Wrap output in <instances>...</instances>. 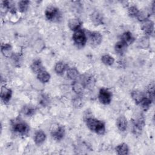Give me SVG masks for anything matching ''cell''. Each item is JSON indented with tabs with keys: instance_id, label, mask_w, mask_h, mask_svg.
<instances>
[{
	"instance_id": "obj_16",
	"label": "cell",
	"mask_w": 155,
	"mask_h": 155,
	"mask_svg": "<svg viewBox=\"0 0 155 155\" xmlns=\"http://www.w3.org/2000/svg\"><path fill=\"white\" fill-rule=\"evenodd\" d=\"M45 139H46V135L44 131L41 130H38L35 133L34 140L37 145H40L45 140Z\"/></svg>"
},
{
	"instance_id": "obj_30",
	"label": "cell",
	"mask_w": 155,
	"mask_h": 155,
	"mask_svg": "<svg viewBox=\"0 0 155 155\" xmlns=\"http://www.w3.org/2000/svg\"><path fill=\"white\" fill-rule=\"evenodd\" d=\"M28 1H21L19 2V10L21 12H25L28 7Z\"/></svg>"
},
{
	"instance_id": "obj_3",
	"label": "cell",
	"mask_w": 155,
	"mask_h": 155,
	"mask_svg": "<svg viewBox=\"0 0 155 155\" xmlns=\"http://www.w3.org/2000/svg\"><path fill=\"white\" fill-rule=\"evenodd\" d=\"M45 15L46 18L51 21H58L61 19V13L59 9L53 6H49L46 8Z\"/></svg>"
},
{
	"instance_id": "obj_6",
	"label": "cell",
	"mask_w": 155,
	"mask_h": 155,
	"mask_svg": "<svg viewBox=\"0 0 155 155\" xmlns=\"http://www.w3.org/2000/svg\"><path fill=\"white\" fill-rule=\"evenodd\" d=\"M102 36L99 32L89 31L88 32V39L89 43L92 46H97L102 42Z\"/></svg>"
},
{
	"instance_id": "obj_18",
	"label": "cell",
	"mask_w": 155,
	"mask_h": 155,
	"mask_svg": "<svg viewBox=\"0 0 155 155\" xmlns=\"http://www.w3.org/2000/svg\"><path fill=\"white\" fill-rule=\"evenodd\" d=\"M127 47V45L125 43H124L122 41H120L116 44L114 46V50L117 54H122L125 51Z\"/></svg>"
},
{
	"instance_id": "obj_11",
	"label": "cell",
	"mask_w": 155,
	"mask_h": 155,
	"mask_svg": "<svg viewBox=\"0 0 155 155\" xmlns=\"http://www.w3.org/2000/svg\"><path fill=\"white\" fill-rule=\"evenodd\" d=\"M12 91L11 89L5 87H2L1 90V97L4 102H8L12 97Z\"/></svg>"
},
{
	"instance_id": "obj_9",
	"label": "cell",
	"mask_w": 155,
	"mask_h": 155,
	"mask_svg": "<svg viewBox=\"0 0 155 155\" xmlns=\"http://www.w3.org/2000/svg\"><path fill=\"white\" fill-rule=\"evenodd\" d=\"M82 77L83 78H81V81L85 88H91L94 87L95 84V79L92 76L85 74L83 75Z\"/></svg>"
},
{
	"instance_id": "obj_7",
	"label": "cell",
	"mask_w": 155,
	"mask_h": 155,
	"mask_svg": "<svg viewBox=\"0 0 155 155\" xmlns=\"http://www.w3.org/2000/svg\"><path fill=\"white\" fill-rule=\"evenodd\" d=\"M98 98L101 103L104 105H107L111 102V94L107 89L103 88L99 90Z\"/></svg>"
},
{
	"instance_id": "obj_12",
	"label": "cell",
	"mask_w": 155,
	"mask_h": 155,
	"mask_svg": "<svg viewBox=\"0 0 155 155\" xmlns=\"http://www.w3.org/2000/svg\"><path fill=\"white\" fill-rule=\"evenodd\" d=\"M145 96V94L143 92L139 90H135L131 93V97L137 104H140Z\"/></svg>"
},
{
	"instance_id": "obj_8",
	"label": "cell",
	"mask_w": 155,
	"mask_h": 155,
	"mask_svg": "<svg viewBox=\"0 0 155 155\" xmlns=\"http://www.w3.org/2000/svg\"><path fill=\"white\" fill-rule=\"evenodd\" d=\"M12 128L15 132L19 134H25L28 130V125L19 120L15 121L12 124Z\"/></svg>"
},
{
	"instance_id": "obj_19",
	"label": "cell",
	"mask_w": 155,
	"mask_h": 155,
	"mask_svg": "<svg viewBox=\"0 0 155 155\" xmlns=\"http://www.w3.org/2000/svg\"><path fill=\"white\" fill-rule=\"evenodd\" d=\"M37 78L41 82L45 83L50 80V75L47 71L43 70L37 74Z\"/></svg>"
},
{
	"instance_id": "obj_25",
	"label": "cell",
	"mask_w": 155,
	"mask_h": 155,
	"mask_svg": "<svg viewBox=\"0 0 155 155\" xmlns=\"http://www.w3.org/2000/svg\"><path fill=\"white\" fill-rule=\"evenodd\" d=\"M73 91L77 94H81L82 93L84 89V86L81 82L75 81L72 85Z\"/></svg>"
},
{
	"instance_id": "obj_17",
	"label": "cell",
	"mask_w": 155,
	"mask_h": 155,
	"mask_svg": "<svg viewBox=\"0 0 155 155\" xmlns=\"http://www.w3.org/2000/svg\"><path fill=\"white\" fill-rule=\"evenodd\" d=\"M120 41H123L124 43H125L128 45L132 44L134 42V38L130 32L127 31V32L124 33L122 35Z\"/></svg>"
},
{
	"instance_id": "obj_15",
	"label": "cell",
	"mask_w": 155,
	"mask_h": 155,
	"mask_svg": "<svg viewBox=\"0 0 155 155\" xmlns=\"http://www.w3.org/2000/svg\"><path fill=\"white\" fill-rule=\"evenodd\" d=\"M81 25V21L78 18L70 19L68 22V26L70 30L73 31H76L79 29Z\"/></svg>"
},
{
	"instance_id": "obj_4",
	"label": "cell",
	"mask_w": 155,
	"mask_h": 155,
	"mask_svg": "<svg viewBox=\"0 0 155 155\" xmlns=\"http://www.w3.org/2000/svg\"><path fill=\"white\" fill-rule=\"evenodd\" d=\"M73 39L74 43L77 45L79 47H82L85 44L87 38L84 31L81 29H79L74 31L73 36Z\"/></svg>"
},
{
	"instance_id": "obj_29",
	"label": "cell",
	"mask_w": 155,
	"mask_h": 155,
	"mask_svg": "<svg viewBox=\"0 0 155 155\" xmlns=\"http://www.w3.org/2000/svg\"><path fill=\"white\" fill-rule=\"evenodd\" d=\"M138 45L140 48H147L149 46V39L147 38H142L137 42Z\"/></svg>"
},
{
	"instance_id": "obj_26",
	"label": "cell",
	"mask_w": 155,
	"mask_h": 155,
	"mask_svg": "<svg viewBox=\"0 0 155 155\" xmlns=\"http://www.w3.org/2000/svg\"><path fill=\"white\" fill-rule=\"evenodd\" d=\"M152 102H153V101L151 99H150L148 97L145 96V97L142 100V101L140 102V104L139 105L142 107V108L144 110L146 111V110H147L150 108Z\"/></svg>"
},
{
	"instance_id": "obj_24",
	"label": "cell",
	"mask_w": 155,
	"mask_h": 155,
	"mask_svg": "<svg viewBox=\"0 0 155 155\" xmlns=\"http://www.w3.org/2000/svg\"><path fill=\"white\" fill-rule=\"evenodd\" d=\"M150 16V12L148 10L139 11L136 18L140 21H145Z\"/></svg>"
},
{
	"instance_id": "obj_1",
	"label": "cell",
	"mask_w": 155,
	"mask_h": 155,
	"mask_svg": "<svg viewBox=\"0 0 155 155\" xmlns=\"http://www.w3.org/2000/svg\"><path fill=\"white\" fill-rule=\"evenodd\" d=\"M87 127L92 131L98 134H103L105 131V124L101 120L91 117H88L85 119Z\"/></svg>"
},
{
	"instance_id": "obj_27",
	"label": "cell",
	"mask_w": 155,
	"mask_h": 155,
	"mask_svg": "<svg viewBox=\"0 0 155 155\" xmlns=\"http://www.w3.org/2000/svg\"><path fill=\"white\" fill-rule=\"evenodd\" d=\"M102 62L107 65H111L114 61V59L113 57L110 56L108 54H105L101 58Z\"/></svg>"
},
{
	"instance_id": "obj_22",
	"label": "cell",
	"mask_w": 155,
	"mask_h": 155,
	"mask_svg": "<svg viewBox=\"0 0 155 155\" xmlns=\"http://www.w3.org/2000/svg\"><path fill=\"white\" fill-rule=\"evenodd\" d=\"M31 68L32 69V70L36 73H38L39 72H40L41 71L43 70V67H42V63L40 61V60L38 59V60H36L31 65Z\"/></svg>"
},
{
	"instance_id": "obj_13",
	"label": "cell",
	"mask_w": 155,
	"mask_h": 155,
	"mask_svg": "<svg viewBox=\"0 0 155 155\" xmlns=\"http://www.w3.org/2000/svg\"><path fill=\"white\" fill-rule=\"evenodd\" d=\"M116 126L121 131H125L127 127V121L126 118L122 116H119L116 120Z\"/></svg>"
},
{
	"instance_id": "obj_20",
	"label": "cell",
	"mask_w": 155,
	"mask_h": 155,
	"mask_svg": "<svg viewBox=\"0 0 155 155\" xmlns=\"http://www.w3.org/2000/svg\"><path fill=\"white\" fill-rule=\"evenodd\" d=\"M116 151L118 154L124 155V154H128L129 151V148L128 145L126 143H121L117 145L116 148Z\"/></svg>"
},
{
	"instance_id": "obj_28",
	"label": "cell",
	"mask_w": 155,
	"mask_h": 155,
	"mask_svg": "<svg viewBox=\"0 0 155 155\" xmlns=\"http://www.w3.org/2000/svg\"><path fill=\"white\" fill-rule=\"evenodd\" d=\"M65 69V65L62 62H58L54 67V70L57 74H62L64 71Z\"/></svg>"
},
{
	"instance_id": "obj_10",
	"label": "cell",
	"mask_w": 155,
	"mask_h": 155,
	"mask_svg": "<svg viewBox=\"0 0 155 155\" xmlns=\"http://www.w3.org/2000/svg\"><path fill=\"white\" fill-rule=\"evenodd\" d=\"M142 30L147 35H151L154 31V23L150 20H146L142 27Z\"/></svg>"
},
{
	"instance_id": "obj_21",
	"label": "cell",
	"mask_w": 155,
	"mask_h": 155,
	"mask_svg": "<svg viewBox=\"0 0 155 155\" xmlns=\"http://www.w3.org/2000/svg\"><path fill=\"white\" fill-rule=\"evenodd\" d=\"M67 76L71 80H76L79 78V73L78 70L72 67L68 70L67 71Z\"/></svg>"
},
{
	"instance_id": "obj_33",
	"label": "cell",
	"mask_w": 155,
	"mask_h": 155,
	"mask_svg": "<svg viewBox=\"0 0 155 155\" xmlns=\"http://www.w3.org/2000/svg\"><path fill=\"white\" fill-rule=\"evenodd\" d=\"M12 58L15 64H19L21 62V58L18 54H13Z\"/></svg>"
},
{
	"instance_id": "obj_32",
	"label": "cell",
	"mask_w": 155,
	"mask_h": 155,
	"mask_svg": "<svg viewBox=\"0 0 155 155\" xmlns=\"http://www.w3.org/2000/svg\"><path fill=\"white\" fill-rule=\"evenodd\" d=\"M35 108L32 107H25L24 108V113L27 116H31L35 113Z\"/></svg>"
},
{
	"instance_id": "obj_5",
	"label": "cell",
	"mask_w": 155,
	"mask_h": 155,
	"mask_svg": "<svg viewBox=\"0 0 155 155\" xmlns=\"http://www.w3.org/2000/svg\"><path fill=\"white\" fill-rule=\"evenodd\" d=\"M144 125V118L142 116H140L138 118L133 121V133L135 135H140L142 131Z\"/></svg>"
},
{
	"instance_id": "obj_31",
	"label": "cell",
	"mask_w": 155,
	"mask_h": 155,
	"mask_svg": "<svg viewBox=\"0 0 155 155\" xmlns=\"http://www.w3.org/2000/svg\"><path fill=\"white\" fill-rule=\"evenodd\" d=\"M139 10L135 6H131L128 8V15L131 17H136Z\"/></svg>"
},
{
	"instance_id": "obj_14",
	"label": "cell",
	"mask_w": 155,
	"mask_h": 155,
	"mask_svg": "<svg viewBox=\"0 0 155 155\" xmlns=\"http://www.w3.org/2000/svg\"><path fill=\"white\" fill-rule=\"evenodd\" d=\"M91 20L95 25H99L103 23L102 15L98 12H94L91 15Z\"/></svg>"
},
{
	"instance_id": "obj_23",
	"label": "cell",
	"mask_w": 155,
	"mask_h": 155,
	"mask_svg": "<svg viewBox=\"0 0 155 155\" xmlns=\"http://www.w3.org/2000/svg\"><path fill=\"white\" fill-rule=\"evenodd\" d=\"M1 51L2 54L7 57L12 56V49L10 45L8 44H5L2 45L1 47Z\"/></svg>"
},
{
	"instance_id": "obj_2",
	"label": "cell",
	"mask_w": 155,
	"mask_h": 155,
	"mask_svg": "<svg viewBox=\"0 0 155 155\" xmlns=\"http://www.w3.org/2000/svg\"><path fill=\"white\" fill-rule=\"evenodd\" d=\"M50 130L51 137L56 140H61L65 135L64 127L59 124H53Z\"/></svg>"
}]
</instances>
